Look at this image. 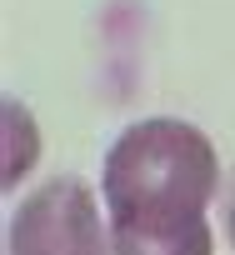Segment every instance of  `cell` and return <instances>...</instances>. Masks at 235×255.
I'll use <instances>...</instances> for the list:
<instances>
[{"instance_id": "obj_3", "label": "cell", "mask_w": 235, "mask_h": 255, "mask_svg": "<svg viewBox=\"0 0 235 255\" xmlns=\"http://www.w3.org/2000/svg\"><path fill=\"white\" fill-rule=\"evenodd\" d=\"M110 250L115 255H215V235H210V225H195V230H145V235L115 230Z\"/></svg>"}, {"instance_id": "obj_1", "label": "cell", "mask_w": 235, "mask_h": 255, "mask_svg": "<svg viewBox=\"0 0 235 255\" xmlns=\"http://www.w3.org/2000/svg\"><path fill=\"white\" fill-rule=\"evenodd\" d=\"M105 210L115 230H195L220 190V155L190 120H135L105 155Z\"/></svg>"}, {"instance_id": "obj_2", "label": "cell", "mask_w": 235, "mask_h": 255, "mask_svg": "<svg viewBox=\"0 0 235 255\" xmlns=\"http://www.w3.org/2000/svg\"><path fill=\"white\" fill-rule=\"evenodd\" d=\"M10 255H115L105 245V220L95 190L80 175H55L30 190L5 230Z\"/></svg>"}, {"instance_id": "obj_4", "label": "cell", "mask_w": 235, "mask_h": 255, "mask_svg": "<svg viewBox=\"0 0 235 255\" xmlns=\"http://www.w3.org/2000/svg\"><path fill=\"white\" fill-rule=\"evenodd\" d=\"M225 235L235 245V180H230V200H225Z\"/></svg>"}]
</instances>
